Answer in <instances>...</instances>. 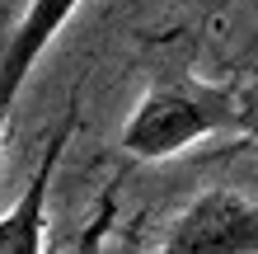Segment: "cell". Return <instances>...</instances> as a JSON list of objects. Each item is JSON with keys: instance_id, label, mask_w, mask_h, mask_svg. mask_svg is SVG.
Wrapping results in <instances>:
<instances>
[{"instance_id": "2", "label": "cell", "mask_w": 258, "mask_h": 254, "mask_svg": "<svg viewBox=\"0 0 258 254\" xmlns=\"http://www.w3.org/2000/svg\"><path fill=\"white\" fill-rule=\"evenodd\" d=\"M164 254H258V202L235 188H202L169 221Z\"/></svg>"}, {"instance_id": "4", "label": "cell", "mask_w": 258, "mask_h": 254, "mask_svg": "<svg viewBox=\"0 0 258 254\" xmlns=\"http://www.w3.org/2000/svg\"><path fill=\"white\" fill-rule=\"evenodd\" d=\"M75 10H80V0H28V10L19 14L14 33L5 38V47H0V109H10V104L19 99L24 80L33 76V66L56 42V33L71 24Z\"/></svg>"}, {"instance_id": "5", "label": "cell", "mask_w": 258, "mask_h": 254, "mask_svg": "<svg viewBox=\"0 0 258 254\" xmlns=\"http://www.w3.org/2000/svg\"><path fill=\"white\" fill-rule=\"evenodd\" d=\"M235 132L258 151V62L235 80Z\"/></svg>"}, {"instance_id": "3", "label": "cell", "mask_w": 258, "mask_h": 254, "mask_svg": "<svg viewBox=\"0 0 258 254\" xmlns=\"http://www.w3.org/2000/svg\"><path fill=\"white\" fill-rule=\"evenodd\" d=\"M75 132H80V85L71 89L61 123L47 132V146H42V156H38V170L28 179V188L19 193V202L0 217V254H42L47 249V193H52L56 165H61V156H66Z\"/></svg>"}, {"instance_id": "1", "label": "cell", "mask_w": 258, "mask_h": 254, "mask_svg": "<svg viewBox=\"0 0 258 254\" xmlns=\"http://www.w3.org/2000/svg\"><path fill=\"white\" fill-rule=\"evenodd\" d=\"M221 132H235V85H211L188 66V57H178L150 76L117 141L132 160L155 165Z\"/></svg>"}, {"instance_id": "6", "label": "cell", "mask_w": 258, "mask_h": 254, "mask_svg": "<svg viewBox=\"0 0 258 254\" xmlns=\"http://www.w3.org/2000/svg\"><path fill=\"white\" fill-rule=\"evenodd\" d=\"M5 118H10V109H0V151H5Z\"/></svg>"}]
</instances>
